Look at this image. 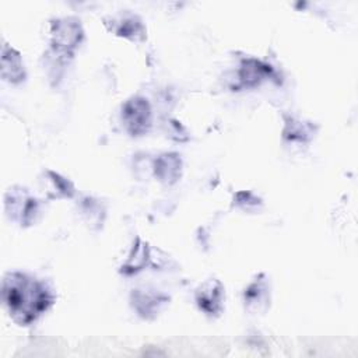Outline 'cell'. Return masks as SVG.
<instances>
[{"instance_id":"cell-5","label":"cell","mask_w":358,"mask_h":358,"mask_svg":"<svg viewBox=\"0 0 358 358\" xmlns=\"http://www.w3.org/2000/svg\"><path fill=\"white\" fill-rule=\"evenodd\" d=\"M8 214H13V218L20 220L21 224H31L34 221V215L38 213V204L34 199L28 197V196H22L21 193L18 194H13L8 192L6 196V207Z\"/></svg>"},{"instance_id":"cell-7","label":"cell","mask_w":358,"mask_h":358,"mask_svg":"<svg viewBox=\"0 0 358 358\" xmlns=\"http://www.w3.org/2000/svg\"><path fill=\"white\" fill-rule=\"evenodd\" d=\"M180 166H182V161L178 154L175 152L162 154L155 159V166H154L155 176L161 182L172 185L180 176Z\"/></svg>"},{"instance_id":"cell-1","label":"cell","mask_w":358,"mask_h":358,"mask_svg":"<svg viewBox=\"0 0 358 358\" xmlns=\"http://www.w3.org/2000/svg\"><path fill=\"white\" fill-rule=\"evenodd\" d=\"M3 299L13 319L20 324H29L53 301L43 282L22 273H8L3 280Z\"/></svg>"},{"instance_id":"cell-2","label":"cell","mask_w":358,"mask_h":358,"mask_svg":"<svg viewBox=\"0 0 358 358\" xmlns=\"http://www.w3.org/2000/svg\"><path fill=\"white\" fill-rule=\"evenodd\" d=\"M122 119L131 136H141L151 126V108L145 98L133 96L122 108Z\"/></svg>"},{"instance_id":"cell-6","label":"cell","mask_w":358,"mask_h":358,"mask_svg":"<svg viewBox=\"0 0 358 358\" xmlns=\"http://www.w3.org/2000/svg\"><path fill=\"white\" fill-rule=\"evenodd\" d=\"M1 76L11 83H18L25 76L21 55L7 43L1 49Z\"/></svg>"},{"instance_id":"cell-10","label":"cell","mask_w":358,"mask_h":358,"mask_svg":"<svg viewBox=\"0 0 358 358\" xmlns=\"http://www.w3.org/2000/svg\"><path fill=\"white\" fill-rule=\"evenodd\" d=\"M138 29H143L141 24H140L138 21L136 22L134 18L131 17L130 20H124V21H123V24H122L120 28L117 29V34L127 36L129 34H136V32H138Z\"/></svg>"},{"instance_id":"cell-3","label":"cell","mask_w":358,"mask_h":358,"mask_svg":"<svg viewBox=\"0 0 358 358\" xmlns=\"http://www.w3.org/2000/svg\"><path fill=\"white\" fill-rule=\"evenodd\" d=\"M52 36H53V43L57 49L70 50L80 42L83 36V31L80 24L76 20L64 18V20H57L52 24Z\"/></svg>"},{"instance_id":"cell-4","label":"cell","mask_w":358,"mask_h":358,"mask_svg":"<svg viewBox=\"0 0 358 358\" xmlns=\"http://www.w3.org/2000/svg\"><path fill=\"white\" fill-rule=\"evenodd\" d=\"M196 301L206 313L218 315L222 309L224 287L218 280H208L197 289Z\"/></svg>"},{"instance_id":"cell-8","label":"cell","mask_w":358,"mask_h":358,"mask_svg":"<svg viewBox=\"0 0 358 358\" xmlns=\"http://www.w3.org/2000/svg\"><path fill=\"white\" fill-rule=\"evenodd\" d=\"M270 71L268 66L257 62V60H245L242 67H241V71H239V77L242 80L243 84L246 85H253L256 84L260 78H263L267 73Z\"/></svg>"},{"instance_id":"cell-9","label":"cell","mask_w":358,"mask_h":358,"mask_svg":"<svg viewBox=\"0 0 358 358\" xmlns=\"http://www.w3.org/2000/svg\"><path fill=\"white\" fill-rule=\"evenodd\" d=\"M267 301H268V292H267V284L264 280H256L245 291V302L249 309L253 305H257V310L260 309V305H264L266 308Z\"/></svg>"}]
</instances>
